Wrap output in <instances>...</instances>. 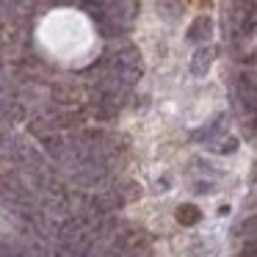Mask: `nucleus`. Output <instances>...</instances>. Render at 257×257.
Here are the masks:
<instances>
[{
  "mask_svg": "<svg viewBox=\"0 0 257 257\" xmlns=\"http://www.w3.org/2000/svg\"><path fill=\"white\" fill-rule=\"evenodd\" d=\"M139 14V0H102V14L97 25L105 36H122Z\"/></svg>",
  "mask_w": 257,
  "mask_h": 257,
  "instance_id": "1",
  "label": "nucleus"
},
{
  "mask_svg": "<svg viewBox=\"0 0 257 257\" xmlns=\"http://www.w3.org/2000/svg\"><path fill=\"white\" fill-rule=\"evenodd\" d=\"M102 72L113 75L116 80H122L127 89H133L141 78V53L133 45H124L119 50H113L111 56L102 61Z\"/></svg>",
  "mask_w": 257,
  "mask_h": 257,
  "instance_id": "2",
  "label": "nucleus"
},
{
  "mask_svg": "<svg viewBox=\"0 0 257 257\" xmlns=\"http://www.w3.org/2000/svg\"><path fill=\"white\" fill-rule=\"evenodd\" d=\"M235 100H238L240 111L246 113H257V75L254 72H240L235 78Z\"/></svg>",
  "mask_w": 257,
  "mask_h": 257,
  "instance_id": "3",
  "label": "nucleus"
},
{
  "mask_svg": "<svg viewBox=\"0 0 257 257\" xmlns=\"http://www.w3.org/2000/svg\"><path fill=\"white\" fill-rule=\"evenodd\" d=\"M213 58H216V47H199V50L191 56V75H196V78H202V75H207V69L213 67Z\"/></svg>",
  "mask_w": 257,
  "mask_h": 257,
  "instance_id": "4",
  "label": "nucleus"
},
{
  "mask_svg": "<svg viewBox=\"0 0 257 257\" xmlns=\"http://www.w3.org/2000/svg\"><path fill=\"white\" fill-rule=\"evenodd\" d=\"M25 116V105L17 100V97H6V100L0 102V119L3 122H9V124H14V122H20V119Z\"/></svg>",
  "mask_w": 257,
  "mask_h": 257,
  "instance_id": "5",
  "label": "nucleus"
},
{
  "mask_svg": "<svg viewBox=\"0 0 257 257\" xmlns=\"http://www.w3.org/2000/svg\"><path fill=\"white\" fill-rule=\"evenodd\" d=\"M213 36V20L210 17H196L188 28V42H207Z\"/></svg>",
  "mask_w": 257,
  "mask_h": 257,
  "instance_id": "6",
  "label": "nucleus"
},
{
  "mask_svg": "<svg viewBox=\"0 0 257 257\" xmlns=\"http://www.w3.org/2000/svg\"><path fill=\"white\" fill-rule=\"evenodd\" d=\"M53 100H56L58 105H80L83 94H80V89H75V86H56V89H53Z\"/></svg>",
  "mask_w": 257,
  "mask_h": 257,
  "instance_id": "7",
  "label": "nucleus"
},
{
  "mask_svg": "<svg viewBox=\"0 0 257 257\" xmlns=\"http://www.w3.org/2000/svg\"><path fill=\"white\" fill-rule=\"evenodd\" d=\"M174 218H177V224H180V227H194V224H199L202 210H199L196 205H191V202H185V205H180V207H177Z\"/></svg>",
  "mask_w": 257,
  "mask_h": 257,
  "instance_id": "8",
  "label": "nucleus"
},
{
  "mask_svg": "<svg viewBox=\"0 0 257 257\" xmlns=\"http://www.w3.org/2000/svg\"><path fill=\"white\" fill-rule=\"evenodd\" d=\"M221 130H224V116H216L213 122H207L205 127L194 130V133H191V139H194V141H210V139H216Z\"/></svg>",
  "mask_w": 257,
  "mask_h": 257,
  "instance_id": "9",
  "label": "nucleus"
},
{
  "mask_svg": "<svg viewBox=\"0 0 257 257\" xmlns=\"http://www.w3.org/2000/svg\"><path fill=\"white\" fill-rule=\"evenodd\" d=\"M235 235H238V238H257V213L254 216H249V218H243V221L238 224V227H235Z\"/></svg>",
  "mask_w": 257,
  "mask_h": 257,
  "instance_id": "10",
  "label": "nucleus"
},
{
  "mask_svg": "<svg viewBox=\"0 0 257 257\" xmlns=\"http://www.w3.org/2000/svg\"><path fill=\"white\" fill-rule=\"evenodd\" d=\"M210 150L218 155H229V152L238 150V139H224V141H210Z\"/></svg>",
  "mask_w": 257,
  "mask_h": 257,
  "instance_id": "11",
  "label": "nucleus"
},
{
  "mask_svg": "<svg viewBox=\"0 0 257 257\" xmlns=\"http://www.w3.org/2000/svg\"><path fill=\"white\" fill-rule=\"evenodd\" d=\"M238 257H257V238H249V240H246V246L240 249Z\"/></svg>",
  "mask_w": 257,
  "mask_h": 257,
  "instance_id": "12",
  "label": "nucleus"
},
{
  "mask_svg": "<svg viewBox=\"0 0 257 257\" xmlns=\"http://www.w3.org/2000/svg\"><path fill=\"white\" fill-rule=\"evenodd\" d=\"M69 3H78V6H86V3H91V0H69Z\"/></svg>",
  "mask_w": 257,
  "mask_h": 257,
  "instance_id": "13",
  "label": "nucleus"
},
{
  "mask_svg": "<svg viewBox=\"0 0 257 257\" xmlns=\"http://www.w3.org/2000/svg\"><path fill=\"white\" fill-rule=\"evenodd\" d=\"M0 69H3V61H0Z\"/></svg>",
  "mask_w": 257,
  "mask_h": 257,
  "instance_id": "14",
  "label": "nucleus"
}]
</instances>
